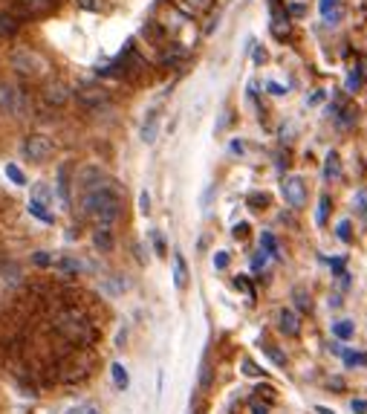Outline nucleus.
Listing matches in <instances>:
<instances>
[{
    "label": "nucleus",
    "instance_id": "f257e3e1",
    "mask_svg": "<svg viewBox=\"0 0 367 414\" xmlns=\"http://www.w3.org/2000/svg\"><path fill=\"white\" fill-rule=\"evenodd\" d=\"M81 209L96 226H113L122 215V191L119 186L107 180L98 168H87L81 174Z\"/></svg>",
    "mask_w": 367,
    "mask_h": 414
},
{
    "label": "nucleus",
    "instance_id": "f03ea898",
    "mask_svg": "<svg viewBox=\"0 0 367 414\" xmlns=\"http://www.w3.org/2000/svg\"><path fill=\"white\" fill-rule=\"evenodd\" d=\"M55 334L73 345H87L93 339V325L87 319V313H81L78 307H67L55 316Z\"/></svg>",
    "mask_w": 367,
    "mask_h": 414
},
{
    "label": "nucleus",
    "instance_id": "7ed1b4c3",
    "mask_svg": "<svg viewBox=\"0 0 367 414\" xmlns=\"http://www.w3.org/2000/svg\"><path fill=\"white\" fill-rule=\"evenodd\" d=\"M9 64H12V70H15L18 76H23V78H38V76H44V73L49 70V64H47L44 55L35 52V50H30V47L12 50Z\"/></svg>",
    "mask_w": 367,
    "mask_h": 414
},
{
    "label": "nucleus",
    "instance_id": "20e7f679",
    "mask_svg": "<svg viewBox=\"0 0 367 414\" xmlns=\"http://www.w3.org/2000/svg\"><path fill=\"white\" fill-rule=\"evenodd\" d=\"M0 107L6 110V113H12V116H26L30 113V105H26V96L21 93V90H15L12 85H0Z\"/></svg>",
    "mask_w": 367,
    "mask_h": 414
},
{
    "label": "nucleus",
    "instance_id": "39448f33",
    "mask_svg": "<svg viewBox=\"0 0 367 414\" xmlns=\"http://www.w3.org/2000/svg\"><path fill=\"white\" fill-rule=\"evenodd\" d=\"M52 140H47L44 133H32V136H26L23 140V154L26 160H32V162H44L52 157Z\"/></svg>",
    "mask_w": 367,
    "mask_h": 414
},
{
    "label": "nucleus",
    "instance_id": "423d86ee",
    "mask_svg": "<svg viewBox=\"0 0 367 414\" xmlns=\"http://www.w3.org/2000/svg\"><path fill=\"white\" fill-rule=\"evenodd\" d=\"M55 6V0H15V15L21 21H30V18H41V15H47V12H52Z\"/></svg>",
    "mask_w": 367,
    "mask_h": 414
},
{
    "label": "nucleus",
    "instance_id": "0eeeda50",
    "mask_svg": "<svg viewBox=\"0 0 367 414\" xmlns=\"http://www.w3.org/2000/svg\"><path fill=\"white\" fill-rule=\"evenodd\" d=\"M269 18H272V35L278 41L289 38V12L284 9L280 0H269Z\"/></svg>",
    "mask_w": 367,
    "mask_h": 414
},
{
    "label": "nucleus",
    "instance_id": "6e6552de",
    "mask_svg": "<svg viewBox=\"0 0 367 414\" xmlns=\"http://www.w3.org/2000/svg\"><path fill=\"white\" fill-rule=\"evenodd\" d=\"M280 191H284V200L292 206V209H301V206L307 203V186H304L301 177H287Z\"/></svg>",
    "mask_w": 367,
    "mask_h": 414
},
{
    "label": "nucleus",
    "instance_id": "1a4fd4ad",
    "mask_svg": "<svg viewBox=\"0 0 367 414\" xmlns=\"http://www.w3.org/2000/svg\"><path fill=\"white\" fill-rule=\"evenodd\" d=\"M44 102L49 107H64L69 102V87L64 85V81H49V85L44 87Z\"/></svg>",
    "mask_w": 367,
    "mask_h": 414
},
{
    "label": "nucleus",
    "instance_id": "9d476101",
    "mask_svg": "<svg viewBox=\"0 0 367 414\" xmlns=\"http://www.w3.org/2000/svg\"><path fill=\"white\" fill-rule=\"evenodd\" d=\"M76 96H78V102L87 105V107H98V105L107 102V90L98 87V85H81Z\"/></svg>",
    "mask_w": 367,
    "mask_h": 414
},
{
    "label": "nucleus",
    "instance_id": "9b49d317",
    "mask_svg": "<svg viewBox=\"0 0 367 414\" xmlns=\"http://www.w3.org/2000/svg\"><path fill=\"white\" fill-rule=\"evenodd\" d=\"M318 12H321L324 23H330V26L344 18V6H342V0H318Z\"/></svg>",
    "mask_w": 367,
    "mask_h": 414
},
{
    "label": "nucleus",
    "instance_id": "f8f14e48",
    "mask_svg": "<svg viewBox=\"0 0 367 414\" xmlns=\"http://www.w3.org/2000/svg\"><path fill=\"white\" fill-rule=\"evenodd\" d=\"M211 3H214V0H174V6L182 12V15H188V18L205 15V12L211 9Z\"/></svg>",
    "mask_w": 367,
    "mask_h": 414
},
{
    "label": "nucleus",
    "instance_id": "ddd939ff",
    "mask_svg": "<svg viewBox=\"0 0 367 414\" xmlns=\"http://www.w3.org/2000/svg\"><path fill=\"white\" fill-rule=\"evenodd\" d=\"M278 330L280 334H287V336H295L301 330V322H298V313H292V310H280L278 313Z\"/></svg>",
    "mask_w": 367,
    "mask_h": 414
},
{
    "label": "nucleus",
    "instance_id": "4468645a",
    "mask_svg": "<svg viewBox=\"0 0 367 414\" xmlns=\"http://www.w3.org/2000/svg\"><path fill=\"white\" fill-rule=\"evenodd\" d=\"M157 136H159V113H157V110H151L145 125H142V142L153 145V142H157Z\"/></svg>",
    "mask_w": 367,
    "mask_h": 414
},
{
    "label": "nucleus",
    "instance_id": "2eb2a0df",
    "mask_svg": "<svg viewBox=\"0 0 367 414\" xmlns=\"http://www.w3.org/2000/svg\"><path fill=\"white\" fill-rule=\"evenodd\" d=\"M18 26H21V18L15 15V12H0V38L15 35Z\"/></svg>",
    "mask_w": 367,
    "mask_h": 414
},
{
    "label": "nucleus",
    "instance_id": "dca6fc26",
    "mask_svg": "<svg viewBox=\"0 0 367 414\" xmlns=\"http://www.w3.org/2000/svg\"><path fill=\"white\" fill-rule=\"evenodd\" d=\"M174 284H177V290L188 287V264H186V258H182L179 252L174 255Z\"/></svg>",
    "mask_w": 367,
    "mask_h": 414
},
{
    "label": "nucleus",
    "instance_id": "f3484780",
    "mask_svg": "<svg viewBox=\"0 0 367 414\" xmlns=\"http://www.w3.org/2000/svg\"><path fill=\"white\" fill-rule=\"evenodd\" d=\"M93 243H96L102 252H110V250H113V232H110V226H96Z\"/></svg>",
    "mask_w": 367,
    "mask_h": 414
},
{
    "label": "nucleus",
    "instance_id": "a211bd4d",
    "mask_svg": "<svg viewBox=\"0 0 367 414\" xmlns=\"http://www.w3.org/2000/svg\"><path fill=\"white\" fill-rule=\"evenodd\" d=\"M30 203H35V206H44V209H49V206H52V191H49V186H44V183L32 186V200H30Z\"/></svg>",
    "mask_w": 367,
    "mask_h": 414
},
{
    "label": "nucleus",
    "instance_id": "6ab92c4d",
    "mask_svg": "<svg viewBox=\"0 0 367 414\" xmlns=\"http://www.w3.org/2000/svg\"><path fill=\"white\" fill-rule=\"evenodd\" d=\"M292 301H295V310H298V313H309V310H313V301H309V293H307L304 287H295L292 290Z\"/></svg>",
    "mask_w": 367,
    "mask_h": 414
},
{
    "label": "nucleus",
    "instance_id": "aec40b11",
    "mask_svg": "<svg viewBox=\"0 0 367 414\" xmlns=\"http://www.w3.org/2000/svg\"><path fill=\"white\" fill-rule=\"evenodd\" d=\"M353 206H356V215L362 217V224L367 226V188H359L353 195Z\"/></svg>",
    "mask_w": 367,
    "mask_h": 414
},
{
    "label": "nucleus",
    "instance_id": "412c9836",
    "mask_svg": "<svg viewBox=\"0 0 367 414\" xmlns=\"http://www.w3.org/2000/svg\"><path fill=\"white\" fill-rule=\"evenodd\" d=\"M333 334H335V339L347 342V339H353V334H356V325H353V322H335L333 325Z\"/></svg>",
    "mask_w": 367,
    "mask_h": 414
},
{
    "label": "nucleus",
    "instance_id": "4be33fe9",
    "mask_svg": "<svg viewBox=\"0 0 367 414\" xmlns=\"http://www.w3.org/2000/svg\"><path fill=\"white\" fill-rule=\"evenodd\" d=\"M55 267H58L64 275H76V272H81V264H78L76 258H69V255H64V258L55 261Z\"/></svg>",
    "mask_w": 367,
    "mask_h": 414
},
{
    "label": "nucleus",
    "instance_id": "5701e85b",
    "mask_svg": "<svg viewBox=\"0 0 367 414\" xmlns=\"http://www.w3.org/2000/svg\"><path fill=\"white\" fill-rule=\"evenodd\" d=\"M338 171H342V168H338V154H335V151H330V154H327V165H324V180H335Z\"/></svg>",
    "mask_w": 367,
    "mask_h": 414
},
{
    "label": "nucleus",
    "instance_id": "b1692460",
    "mask_svg": "<svg viewBox=\"0 0 367 414\" xmlns=\"http://www.w3.org/2000/svg\"><path fill=\"white\" fill-rule=\"evenodd\" d=\"M110 374H113V382L119 385V389H128V371H124V365L122 362H113V368H110Z\"/></svg>",
    "mask_w": 367,
    "mask_h": 414
},
{
    "label": "nucleus",
    "instance_id": "393cba45",
    "mask_svg": "<svg viewBox=\"0 0 367 414\" xmlns=\"http://www.w3.org/2000/svg\"><path fill=\"white\" fill-rule=\"evenodd\" d=\"M260 246H263V252H266V255H272V258H278V255H280L275 235H269V232H263V235H260Z\"/></svg>",
    "mask_w": 367,
    "mask_h": 414
},
{
    "label": "nucleus",
    "instance_id": "a878e982",
    "mask_svg": "<svg viewBox=\"0 0 367 414\" xmlns=\"http://www.w3.org/2000/svg\"><path fill=\"white\" fill-rule=\"evenodd\" d=\"M246 203H249V209L260 212L263 206H269V195H260V191H252V195L246 197Z\"/></svg>",
    "mask_w": 367,
    "mask_h": 414
},
{
    "label": "nucleus",
    "instance_id": "bb28decb",
    "mask_svg": "<svg viewBox=\"0 0 367 414\" xmlns=\"http://www.w3.org/2000/svg\"><path fill=\"white\" fill-rule=\"evenodd\" d=\"M327 212H330V195H321V197H318V212H315V224H318V226H324Z\"/></svg>",
    "mask_w": 367,
    "mask_h": 414
},
{
    "label": "nucleus",
    "instance_id": "cd10ccee",
    "mask_svg": "<svg viewBox=\"0 0 367 414\" xmlns=\"http://www.w3.org/2000/svg\"><path fill=\"white\" fill-rule=\"evenodd\" d=\"M263 353H266V356H269V360H272L275 365H280V368H284V365H287V356H284V353H280V351L275 348V345H263Z\"/></svg>",
    "mask_w": 367,
    "mask_h": 414
},
{
    "label": "nucleus",
    "instance_id": "c85d7f7f",
    "mask_svg": "<svg viewBox=\"0 0 367 414\" xmlns=\"http://www.w3.org/2000/svg\"><path fill=\"white\" fill-rule=\"evenodd\" d=\"M30 212H32L38 220H44V224H52V220H55V217H52V212H49V209H44V206L30 203Z\"/></svg>",
    "mask_w": 367,
    "mask_h": 414
},
{
    "label": "nucleus",
    "instance_id": "c756f323",
    "mask_svg": "<svg viewBox=\"0 0 367 414\" xmlns=\"http://www.w3.org/2000/svg\"><path fill=\"white\" fill-rule=\"evenodd\" d=\"M344 365H367V353H350V351H344Z\"/></svg>",
    "mask_w": 367,
    "mask_h": 414
},
{
    "label": "nucleus",
    "instance_id": "7c9ffc66",
    "mask_svg": "<svg viewBox=\"0 0 367 414\" xmlns=\"http://www.w3.org/2000/svg\"><path fill=\"white\" fill-rule=\"evenodd\" d=\"M151 241H153V250H157V255H165V252H168L162 232H157V229H153V232H151Z\"/></svg>",
    "mask_w": 367,
    "mask_h": 414
},
{
    "label": "nucleus",
    "instance_id": "2f4dec72",
    "mask_svg": "<svg viewBox=\"0 0 367 414\" xmlns=\"http://www.w3.org/2000/svg\"><path fill=\"white\" fill-rule=\"evenodd\" d=\"M6 177H9L12 183H18V186H23V183H26L23 171H21V168H15V165H6Z\"/></svg>",
    "mask_w": 367,
    "mask_h": 414
},
{
    "label": "nucleus",
    "instance_id": "473e14b6",
    "mask_svg": "<svg viewBox=\"0 0 367 414\" xmlns=\"http://www.w3.org/2000/svg\"><path fill=\"white\" fill-rule=\"evenodd\" d=\"M338 241H344V243H350L353 241V232H350V220H342V224H338Z\"/></svg>",
    "mask_w": 367,
    "mask_h": 414
},
{
    "label": "nucleus",
    "instance_id": "72a5a7b5",
    "mask_svg": "<svg viewBox=\"0 0 367 414\" xmlns=\"http://www.w3.org/2000/svg\"><path fill=\"white\" fill-rule=\"evenodd\" d=\"M76 3L81 9H87V12H102L104 9V0H76Z\"/></svg>",
    "mask_w": 367,
    "mask_h": 414
},
{
    "label": "nucleus",
    "instance_id": "f704fd0d",
    "mask_svg": "<svg viewBox=\"0 0 367 414\" xmlns=\"http://www.w3.org/2000/svg\"><path fill=\"white\" fill-rule=\"evenodd\" d=\"M338 122H342V125L347 128V125H353V122H356V107H342V119H338Z\"/></svg>",
    "mask_w": 367,
    "mask_h": 414
},
{
    "label": "nucleus",
    "instance_id": "c9c22d12",
    "mask_svg": "<svg viewBox=\"0 0 367 414\" xmlns=\"http://www.w3.org/2000/svg\"><path fill=\"white\" fill-rule=\"evenodd\" d=\"M359 85H362V70L356 67V70H353V73L347 76V90H353V93H356V90H359Z\"/></svg>",
    "mask_w": 367,
    "mask_h": 414
},
{
    "label": "nucleus",
    "instance_id": "e433bc0d",
    "mask_svg": "<svg viewBox=\"0 0 367 414\" xmlns=\"http://www.w3.org/2000/svg\"><path fill=\"white\" fill-rule=\"evenodd\" d=\"M240 368H243V374H246V377H260V368L252 362V360H243V362H240Z\"/></svg>",
    "mask_w": 367,
    "mask_h": 414
},
{
    "label": "nucleus",
    "instance_id": "4c0bfd02",
    "mask_svg": "<svg viewBox=\"0 0 367 414\" xmlns=\"http://www.w3.org/2000/svg\"><path fill=\"white\" fill-rule=\"evenodd\" d=\"M139 212L151 215V197H148V191H142V195H139Z\"/></svg>",
    "mask_w": 367,
    "mask_h": 414
},
{
    "label": "nucleus",
    "instance_id": "58836bf2",
    "mask_svg": "<svg viewBox=\"0 0 367 414\" xmlns=\"http://www.w3.org/2000/svg\"><path fill=\"white\" fill-rule=\"evenodd\" d=\"M232 235H234V238H237V241H246V238H249V224H237Z\"/></svg>",
    "mask_w": 367,
    "mask_h": 414
},
{
    "label": "nucleus",
    "instance_id": "ea45409f",
    "mask_svg": "<svg viewBox=\"0 0 367 414\" xmlns=\"http://www.w3.org/2000/svg\"><path fill=\"white\" fill-rule=\"evenodd\" d=\"M266 258H269V255H266V252L260 250L255 258H252V270H263V267H266Z\"/></svg>",
    "mask_w": 367,
    "mask_h": 414
},
{
    "label": "nucleus",
    "instance_id": "a19ab883",
    "mask_svg": "<svg viewBox=\"0 0 367 414\" xmlns=\"http://www.w3.org/2000/svg\"><path fill=\"white\" fill-rule=\"evenodd\" d=\"M214 267H217V270L229 267V252H217V255H214Z\"/></svg>",
    "mask_w": 367,
    "mask_h": 414
},
{
    "label": "nucleus",
    "instance_id": "79ce46f5",
    "mask_svg": "<svg viewBox=\"0 0 367 414\" xmlns=\"http://www.w3.org/2000/svg\"><path fill=\"white\" fill-rule=\"evenodd\" d=\"M32 261H35L38 267H49V264H52V258H49V252H38V255H35Z\"/></svg>",
    "mask_w": 367,
    "mask_h": 414
},
{
    "label": "nucleus",
    "instance_id": "37998d69",
    "mask_svg": "<svg viewBox=\"0 0 367 414\" xmlns=\"http://www.w3.org/2000/svg\"><path fill=\"white\" fill-rule=\"evenodd\" d=\"M350 408L356 411V414H367V400H353Z\"/></svg>",
    "mask_w": 367,
    "mask_h": 414
},
{
    "label": "nucleus",
    "instance_id": "c03bdc74",
    "mask_svg": "<svg viewBox=\"0 0 367 414\" xmlns=\"http://www.w3.org/2000/svg\"><path fill=\"white\" fill-rule=\"evenodd\" d=\"M266 90H269L272 96H284V93H287V87H280L278 81H269V85H266Z\"/></svg>",
    "mask_w": 367,
    "mask_h": 414
},
{
    "label": "nucleus",
    "instance_id": "a18cd8bd",
    "mask_svg": "<svg viewBox=\"0 0 367 414\" xmlns=\"http://www.w3.org/2000/svg\"><path fill=\"white\" fill-rule=\"evenodd\" d=\"M252 411H255V414H269V406H260L258 400H252Z\"/></svg>",
    "mask_w": 367,
    "mask_h": 414
},
{
    "label": "nucleus",
    "instance_id": "49530a36",
    "mask_svg": "<svg viewBox=\"0 0 367 414\" xmlns=\"http://www.w3.org/2000/svg\"><path fill=\"white\" fill-rule=\"evenodd\" d=\"M258 394H263L266 400H269V403L275 400V389H269V385H263V389H258Z\"/></svg>",
    "mask_w": 367,
    "mask_h": 414
},
{
    "label": "nucleus",
    "instance_id": "de8ad7c7",
    "mask_svg": "<svg viewBox=\"0 0 367 414\" xmlns=\"http://www.w3.org/2000/svg\"><path fill=\"white\" fill-rule=\"evenodd\" d=\"M330 267H333V272H335V275H342V272H344V261H342V258H335Z\"/></svg>",
    "mask_w": 367,
    "mask_h": 414
},
{
    "label": "nucleus",
    "instance_id": "09e8293b",
    "mask_svg": "<svg viewBox=\"0 0 367 414\" xmlns=\"http://www.w3.org/2000/svg\"><path fill=\"white\" fill-rule=\"evenodd\" d=\"M67 414H90V406H76V408H69Z\"/></svg>",
    "mask_w": 367,
    "mask_h": 414
},
{
    "label": "nucleus",
    "instance_id": "8fccbe9b",
    "mask_svg": "<svg viewBox=\"0 0 367 414\" xmlns=\"http://www.w3.org/2000/svg\"><path fill=\"white\" fill-rule=\"evenodd\" d=\"M289 15H304V6L301 3H292L289 6Z\"/></svg>",
    "mask_w": 367,
    "mask_h": 414
},
{
    "label": "nucleus",
    "instance_id": "3c124183",
    "mask_svg": "<svg viewBox=\"0 0 367 414\" xmlns=\"http://www.w3.org/2000/svg\"><path fill=\"white\" fill-rule=\"evenodd\" d=\"M330 351H333L335 356H344V348H342V345H338V342H333V345H330Z\"/></svg>",
    "mask_w": 367,
    "mask_h": 414
},
{
    "label": "nucleus",
    "instance_id": "603ef678",
    "mask_svg": "<svg viewBox=\"0 0 367 414\" xmlns=\"http://www.w3.org/2000/svg\"><path fill=\"white\" fill-rule=\"evenodd\" d=\"M211 197H214V186H208V191H205V197H203V206H208V203H211Z\"/></svg>",
    "mask_w": 367,
    "mask_h": 414
},
{
    "label": "nucleus",
    "instance_id": "864d4df0",
    "mask_svg": "<svg viewBox=\"0 0 367 414\" xmlns=\"http://www.w3.org/2000/svg\"><path fill=\"white\" fill-rule=\"evenodd\" d=\"M315 414H335V411L327 408V406H315Z\"/></svg>",
    "mask_w": 367,
    "mask_h": 414
},
{
    "label": "nucleus",
    "instance_id": "5fc2aeb1",
    "mask_svg": "<svg viewBox=\"0 0 367 414\" xmlns=\"http://www.w3.org/2000/svg\"><path fill=\"white\" fill-rule=\"evenodd\" d=\"M90 414H98V411H96V408H90Z\"/></svg>",
    "mask_w": 367,
    "mask_h": 414
}]
</instances>
